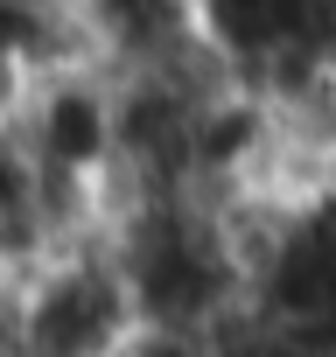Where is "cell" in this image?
Masks as SVG:
<instances>
[{"label":"cell","instance_id":"6da1fadb","mask_svg":"<svg viewBox=\"0 0 336 357\" xmlns=\"http://www.w3.org/2000/svg\"><path fill=\"white\" fill-rule=\"evenodd\" d=\"M140 315L105 231L49 252L22 287V357H119Z\"/></svg>","mask_w":336,"mask_h":357},{"label":"cell","instance_id":"7a4b0ae2","mask_svg":"<svg viewBox=\"0 0 336 357\" xmlns=\"http://www.w3.org/2000/svg\"><path fill=\"white\" fill-rule=\"evenodd\" d=\"M29 154L63 183H105L112 175V77L105 70H63L43 77L22 112Z\"/></svg>","mask_w":336,"mask_h":357},{"label":"cell","instance_id":"3957f363","mask_svg":"<svg viewBox=\"0 0 336 357\" xmlns=\"http://www.w3.org/2000/svg\"><path fill=\"white\" fill-rule=\"evenodd\" d=\"M29 98H36V70L22 63V50L8 36H0V126H22Z\"/></svg>","mask_w":336,"mask_h":357}]
</instances>
